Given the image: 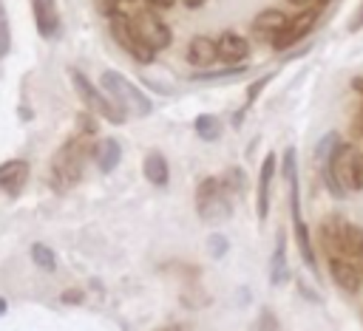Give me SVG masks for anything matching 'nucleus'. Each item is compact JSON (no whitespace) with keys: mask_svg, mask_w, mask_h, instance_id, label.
<instances>
[{"mask_svg":"<svg viewBox=\"0 0 363 331\" xmlns=\"http://www.w3.org/2000/svg\"><path fill=\"white\" fill-rule=\"evenodd\" d=\"M340 144V136L337 133H326L320 141H318V147H315V158H318V164L323 167L329 158H332V153H335V147Z\"/></svg>","mask_w":363,"mask_h":331,"instance_id":"nucleus-24","label":"nucleus"},{"mask_svg":"<svg viewBox=\"0 0 363 331\" xmlns=\"http://www.w3.org/2000/svg\"><path fill=\"white\" fill-rule=\"evenodd\" d=\"M96 167L102 170V173H113L116 167H119V161H122V144L116 141V139H111V136H105L99 144H96Z\"/></svg>","mask_w":363,"mask_h":331,"instance_id":"nucleus-18","label":"nucleus"},{"mask_svg":"<svg viewBox=\"0 0 363 331\" xmlns=\"http://www.w3.org/2000/svg\"><path fill=\"white\" fill-rule=\"evenodd\" d=\"M352 88H354L357 93H363V76H354V79H352Z\"/></svg>","mask_w":363,"mask_h":331,"instance_id":"nucleus-35","label":"nucleus"},{"mask_svg":"<svg viewBox=\"0 0 363 331\" xmlns=\"http://www.w3.org/2000/svg\"><path fill=\"white\" fill-rule=\"evenodd\" d=\"M145 3H147L150 8H170L176 0H145Z\"/></svg>","mask_w":363,"mask_h":331,"instance_id":"nucleus-33","label":"nucleus"},{"mask_svg":"<svg viewBox=\"0 0 363 331\" xmlns=\"http://www.w3.org/2000/svg\"><path fill=\"white\" fill-rule=\"evenodd\" d=\"M360 257H363V255H360Z\"/></svg>","mask_w":363,"mask_h":331,"instance_id":"nucleus-39","label":"nucleus"},{"mask_svg":"<svg viewBox=\"0 0 363 331\" xmlns=\"http://www.w3.org/2000/svg\"><path fill=\"white\" fill-rule=\"evenodd\" d=\"M111 20V37L116 40V45L119 48H125L136 62H153V57H156V51L150 48V45H145L139 37H136V31H133V25H130V17H125V14H111L108 17Z\"/></svg>","mask_w":363,"mask_h":331,"instance_id":"nucleus-8","label":"nucleus"},{"mask_svg":"<svg viewBox=\"0 0 363 331\" xmlns=\"http://www.w3.org/2000/svg\"><path fill=\"white\" fill-rule=\"evenodd\" d=\"M247 74V65H230V68H221V71H204V74H196L193 79L196 82H218V79H235Z\"/></svg>","mask_w":363,"mask_h":331,"instance_id":"nucleus-23","label":"nucleus"},{"mask_svg":"<svg viewBox=\"0 0 363 331\" xmlns=\"http://www.w3.org/2000/svg\"><path fill=\"white\" fill-rule=\"evenodd\" d=\"M187 62L196 65V68H207L216 62V40L213 37H193L190 45H187Z\"/></svg>","mask_w":363,"mask_h":331,"instance_id":"nucleus-17","label":"nucleus"},{"mask_svg":"<svg viewBox=\"0 0 363 331\" xmlns=\"http://www.w3.org/2000/svg\"><path fill=\"white\" fill-rule=\"evenodd\" d=\"M94 6H96V11L102 17H111V14L119 11V0H94Z\"/></svg>","mask_w":363,"mask_h":331,"instance_id":"nucleus-29","label":"nucleus"},{"mask_svg":"<svg viewBox=\"0 0 363 331\" xmlns=\"http://www.w3.org/2000/svg\"><path fill=\"white\" fill-rule=\"evenodd\" d=\"M286 277H289V269H286V238H284V229H281L275 235V252H272V263H269V283L281 286Z\"/></svg>","mask_w":363,"mask_h":331,"instance_id":"nucleus-19","label":"nucleus"},{"mask_svg":"<svg viewBox=\"0 0 363 331\" xmlns=\"http://www.w3.org/2000/svg\"><path fill=\"white\" fill-rule=\"evenodd\" d=\"M329 272H332V280L349 294H354L363 283L360 266H354V260H349V257H329Z\"/></svg>","mask_w":363,"mask_h":331,"instance_id":"nucleus-12","label":"nucleus"},{"mask_svg":"<svg viewBox=\"0 0 363 331\" xmlns=\"http://www.w3.org/2000/svg\"><path fill=\"white\" fill-rule=\"evenodd\" d=\"M68 74H71V85H74L77 96L82 99V105H85L88 110H94L96 116H102V119H108V122H113V124H122V122H125V110H122L116 102H111L79 68H71Z\"/></svg>","mask_w":363,"mask_h":331,"instance_id":"nucleus-6","label":"nucleus"},{"mask_svg":"<svg viewBox=\"0 0 363 331\" xmlns=\"http://www.w3.org/2000/svg\"><path fill=\"white\" fill-rule=\"evenodd\" d=\"M284 181H286V195H289V218H292V229H295V240L301 249V257L306 260V266L312 272H318L315 266V252L309 243V229L306 221L301 218V195H298V156L292 147L284 150Z\"/></svg>","mask_w":363,"mask_h":331,"instance_id":"nucleus-1","label":"nucleus"},{"mask_svg":"<svg viewBox=\"0 0 363 331\" xmlns=\"http://www.w3.org/2000/svg\"><path fill=\"white\" fill-rule=\"evenodd\" d=\"M349 31H363V3H360L357 14L352 17V23H349Z\"/></svg>","mask_w":363,"mask_h":331,"instance_id":"nucleus-31","label":"nucleus"},{"mask_svg":"<svg viewBox=\"0 0 363 331\" xmlns=\"http://www.w3.org/2000/svg\"><path fill=\"white\" fill-rule=\"evenodd\" d=\"M28 255H31V260H34L37 269H43V272H54V269H57V255L51 252V246H45V243H31Z\"/></svg>","mask_w":363,"mask_h":331,"instance_id":"nucleus-22","label":"nucleus"},{"mask_svg":"<svg viewBox=\"0 0 363 331\" xmlns=\"http://www.w3.org/2000/svg\"><path fill=\"white\" fill-rule=\"evenodd\" d=\"M323 173H329L343 192H357L363 190V153L352 144H337L332 158L323 164Z\"/></svg>","mask_w":363,"mask_h":331,"instance_id":"nucleus-4","label":"nucleus"},{"mask_svg":"<svg viewBox=\"0 0 363 331\" xmlns=\"http://www.w3.org/2000/svg\"><path fill=\"white\" fill-rule=\"evenodd\" d=\"M354 133H363V110H360V116L354 119Z\"/></svg>","mask_w":363,"mask_h":331,"instance_id":"nucleus-36","label":"nucleus"},{"mask_svg":"<svg viewBox=\"0 0 363 331\" xmlns=\"http://www.w3.org/2000/svg\"><path fill=\"white\" fill-rule=\"evenodd\" d=\"M315 23H318V8H306V11L295 14V17H289L286 25H284V31L272 40V45H275L278 51H284V48L301 42V40L315 28Z\"/></svg>","mask_w":363,"mask_h":331,"instance_id":"nucleus-10","label":"nucleus"},{"mask_svg":"<svg viewBox=\"0 0 363 331\" xmlns=\"http://www.w3.org/2000/svg\"><path fill=\"white\" fill-rule=\"evenodd\" d=\"M255 331H281V325H278V317H275L269 308H261V314H258V323H255Z\"/></svg>","mask_w":363,"mask_h":331,"instance_id":"nucleus-27","label":"nucleus"},{"mask_svg":"<svg viewBox=\"0 0 363 331\" xmlns=\"http://www.w3.org/2000/svg\"><path fill=\"white\" fill-rule=\"evenodd\" d=\"M28 178V164L23 158H11L0 164V190L6 195H17Z\"/></svg>","mask_w":363,"mask_h":331,"instance_id":"nucleus-14","label":"nucleus"},{"mask_svg":"<svg viewBox=\"0 0 363 331\" xmlns=\"http://www.w3.org/2000/svg\"><path fill=\"white\" fill-rule=\"evenodd\" d=\"M318 3H320V6H323V3H329V0H318Z\"/></svg>","mask_w":363,"mask_h":331,"instance_id":"nucleus-38","label":"nucleus"},{"mask_svg":"<svg viewBox=\"0 0 363 331\" xmlns=\"http://www.w3.org/2000/svg\"><path fill=\"white\" fill-rule=\"evenodd\" d=\"M275 153H267V158L261 161V173H258V201H255V212L264 221L269 212V190H272V178H275Z\"/></svg>","mask_w":363,"mask_h":331,"instance_id":"nucleus-13","label":"nucleus"},{"mask_svg":"<svg viewBox=\"0 0 363 331\" xmlns=\"http://www.w3.org/2000/svg\"><path fill=\"white\" fill-rule=\"evenodd\" d=\"M196 212L201 221L207 223H218V221H227L233 207H230V198H227V190L221 187L218 178H204L196 190Z\"/></svg>","mask_w":363,"mask_h":331,"instance_id":"nucleus-7","label":"nucleus"},{"mask_svg":"<svg viewBox=\"0 0 363 331\" xmlns=\"http://www.w3.org/2000/svg\"><path fill=\"white\" fill-rule=\"evenodd\" d=\"M218 181H221V187L227 192H244V187H247V175H244L241 167H230L224 173V178H218Z\"/></svg>","mask_w":363,"mask_h":331,"instance_id":"nucleus-25","label":"nucleus"},{"mask_svg":"<svg viewBox=\"0 0 363 331\" xmlns=\"http://www.w3.org/2000/svg\"><path fill=\"white\" fill-rule=\"evenodd\" d=\"M193 130H196V136H199L201 141H216V139L221 136V122H218L213 113H201V116H196Z\"/></svg>","mask_w":363,"mask_h":331,"instance_id":"nucleus-21","label":"nucleus"},{"mask_svg":"<svg viewBox=\"0 0 363 331\" xmlns=\"http://www.w3.org/2000/svg\"><path fill=\"white\" fill-rule=\"evenodd\" d=\"M269 79H272V74H267V76H261V79H255V82L250 85V91H247V105H252V102H255V96L261 93V88H264Z\"/></svg>","mask_w":363,"mask_h":331,"instance_id":"nucleus-30","label":"nucleus"},{"mask_svg":"<svg viewBox=\"0 0 363 331\" xmlns=\"http://www.w3.org/2000/svg\"><path fill=\"white\" fill-rule=\"evenodd\" d=\"M11 48V31H9V20H6V8L0 3V59L9 54Z\"/></svg>","mask_w":363,"mask_h":331,"instance_id":"nucleus-26","label":"nucleus"},{"mask_svg":"<svg viewBox=\"0 0 363 331\" xmlns=\"http://www.w3.org/2000/svg\"><path fill=\"white\" fill-rule=\"evenodd\" d=\"M227 249H230V246H227V238H224V235H210V240H207V252H210L213 257H221Z\"/></svg>","mask_w":363,"mask_h":331,"instance_id":"nucleus-28","label":"nucleus"},{"mask_svg":"<svg viewBox=\"0 0 363 331\" xmlns=\"http://www.w3.org/2000/svg\"><path fill=\"white\" fill-rule=\"evenodd\" d=\"M289 3H292V6H306L309 0H289Z\"/></svg>","mask_w":363,"mask_h":331,"instance_id":"nucleus-37","label":"nucleus"},{"mask_svg":"<svg viewBox=\"0 0 363 331\" xmlns=\"http://www.w3.org/2000/svg\"><path fill=\"white\" fill-rule=\"evenodd\" d=\"M99 85L113 96V102H116L122 110H133L136 116H147V113L153 110V102L147 99V93H145L139 85H133L125 74H119V71H113V68H105V71H102Z\"/></svg>","mask_w":363,"mask_h":331,"instance_id":"nucleus-5","label":"nucleus"},{"mask_svg":"<svg viewBox=\"0 0 363 331\" xmlns=\"http://www.w3.org/2000/svg\"><path fill=\"white\" fill-rule=\"evenodd\" d=\"M85 153L88 147L82 144L79 136H74L51 156V187L54 190H71L79 181L82 167H85Z\"/></svg>","mask_w":363,"mask_h":331,"instance_id":"nucleus-3","label":"nucleus"},{"mask_svg":"<svg viewBox=\"0 0 363 331\" xmlns=\"http://www.w3.org/2000/svg\"><path fill=\"white\" fill-rule=\"evenodd\" d=\"M82 300V291L79 289H74V291H65L62 294V303H79Z\"/></svg>","mask_w":363,"mask_h":331,"instance_id":"nucleus-32","label":"nucleus"},{"mask_svg":"<svg viewBox=\"0 0 363 331\" xmlns=\"http://www.w3.org/2000/svg\"><path fill=\"white\" fill-rule=\"evenodd\" d=\"M250 57V42L235 34V31H224L218 40H216V59L221 62H230V65H238Z\"/></svg>","mask_w":363,"mask_h":331,"instance_id":"nucleus-11","label":"nucleus"},{"mask_svg":"<svg viewBox=\"0 0 363 331\" xmlns=\"http://www.w3.org/2000/svg\"><path fill=\"white\" fill-rule=\"evenodd\" d=\"M130 25H133L136 37H139L145 45H150L153 51H164V48L173 42V34H170L167 23H164L162 17H156L153 11H139V14H133V17H130Z\"/></svg>","mask_w":363,"mask_h":331,"instance_id":"nucleus-9","label":"nucleus"},{"mask_svg":"<svg viewBox=\"0 0 363 331\" xmlns=\"http://www.w3.org/2000/svg\"><path fill=\"white\" fill-rule=\"evenodd\" d=\"M142 173H145V178H147L150 184L164 187V184H167V161H164V156L156 153V150L147 153L145 161H142Z\"/></svg>","mask_w":363,"mask_h":331,"instance_id":"nucleus-20","label":"nucleus"},{"mask_svg":"<svg viewBox=\"0 0 363 331\" xmlns=\"http://www.w3.org/2000/svg\"><path fill=\"white\" fill-rule=\"evenodd\" d=\"M182 3H184L187 8H199V6H204L207 0H182Z\"/></svg>","mask_w":363,"mask_h":331,"instance_id":"nucleus-34","label":"nucleus"},{"mask_svg":"<svg viewBox=\"0 0 363 331\" xmlns=\"http://www.w3.org/2000/svg\"><path fill=\"white\" fill-rule=\"evenodd\" d=\"M286 14L284 11H278V8H264L255 20H252V31L258 34V37H267V40H275L281 31H284V25H286Z\"/></svg>","mask_w":363,"mask_h":331,"instance_id":"nucleus-16","label":"nucleus"},{"mask_svg":"<svg viewBox=\"0 0 363 331\" xmlns=\"http://www.w3.org/2000/svg\"><path fill=\"white\" fill-rule=\"evenodd\" d=\"M31 8H34V23H37V31H40L45 40L57 37V31H60L57 0H31Z\"/></svg>","mask_w":363,"mask_h":331,"instance_id":"nucleus-15","label":"nucleus"},{"mask_svg":"<svg viewBox=\"0 0 363 331\" xmlns=\"http://www.w3.org/2000/svg\"><path fill=\"white\" fill-rule=\"evenodd\" d=\"M320 240L326 249V257H349L357 260L363 255V229L352 226L343 218H326L320 223Z\"/></svg>","mask_w":363,"mask_h":331,"instance_id":"nucleus-2","label":"nucleus"}]
</instances>
